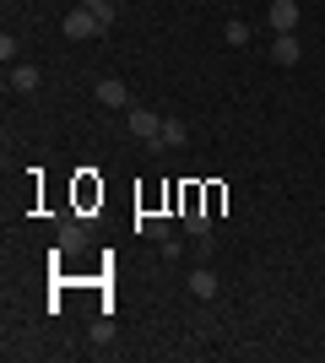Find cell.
<instances>
[{
    "mask_svg": "<svg viewBox=\"0 0 325 363\" xmlns=\"http://www.w3.org/2000/svg\"><path fill=\"white\" fill-rule=\"evenodd\" d=\"M98 104L103 108H130V87H125L120 76H103V82H98Z\"/></svg>",
    "mask_w": 325,
    "mask_h": 363,
    "instance_id": "obj_4",
    "label": "cell"
},
{
    "mask_svg": "<svg viewBox=\"0 0 325 363\" xmlns=\"http://www.w3.org/2000/svg\"><path fill=\"white\" fill-rule=\"evenodd\" d=\"M222 38H228L233 49H239V44H249V22H239V16H228V28H222Z\"/></svg>",
    "mask_w": 325,
    "mask_h": 363,
    "instance_id": "obj_13",
    "label": "cell"
},
{
    "mask_svg": "<svg viewBox=\"0 0 325 363\" xmlns=\"http://www.w3.org/2000/svg\"><path fill=\"white\" fill-rule=\"evenodd\" d=\"M185 233H190V239H206V233H212V217H206L195 201L185 206Z\"/></svg>",
    "mask_w": 325,
    "mask_h": 363,
    "instance_id": "obj_9",
    "label": "cell"
},
{
    "mask_svg": "<svg viewBox=\"0 0 325 363\" xmlns=\"http://www.w3.org/2000/svg\"><path fill=\"white\" fill-rule=\"evenodd\" d=\"M55 250H60V255H76V250H87V228H81V223H60V233H55Z\"/></svg>",
    "mask_w": 325,
    "mask_h": 363,
    "instance_id": "obj_5",
    "label": "cell"
},
{
    "mask_svg": "<svg viewBox=\"0 0 325 363\" xmlns=\"http://www.w3.org/2000/svg\"><path fill=\"white\" fill-rule=\"evenodd\" d=\"M266 22H271V33H293L298 28V0H271V6H266Z\"/></svg>",
    "mask_w": 325,
    "mask_h": 363,
    "instance_id": "obj_3",
    "label": "cell"
},
{
    "mask_svg": "<svg viewBox=\"0 0 325 363\" xmlns=\"http://www.w3.org/2000/svg\"><path fill=\"white\" fill-rule=\"evenodd\" d=\"M38 82H44V76H38V65H11V92H22V98H28V92H38Z\"/></svg>",
    "mask_w": 325,
    "mask_h": 363,
    "instance_id": "obj_7",
    "label": "cell"
},
{
    "mask_svg": "<svg viewBox=\"0 0 325 363\" xmlns=\"http://www.w3.org/2000/svg\"><path fill=\"white\" fill-rule=\"evenodd\" d=\"M60 28H65V38H76V44H81V38H98V33H108L103 22H98V16L87 11V6H76V11H65V22H60Z\"/></svg>",
    "mask_w": 325,
    "mask_h": 363,
    "instance_id": "obj_1",
    "label": "cell"
},
{
    "mask_svg": "<svg viewBox=\"0 0 325 363\" xmlns=\"http://www.w3.org/2000/svg\"><path fill=\"white\" fill-rule=\"evenodd\" d=\"M217 288H222V282H217V272H212V266L190 272V293H195V298H217Z\"/></svg>",
    "mask_w": 325,
    "mask_h": 363,
    "instance_id": "obj_8",
    "label": "cell"
},
{
    "mask_svg": "<svg viewBox=\"0 0 325 363\" xmlns=\"http://www.w3.org/2000/svg\"><path fill=\"white\" fill-rule=\"evenodd\" d=\"M125 125H130V136H141V141H157V130H163V114H152V108L130 104V108H125Z\"/></svg>",
    "mask_w": 325,
    "mask_h": 363,
    "instance_id": "obj_2",
    "label": "cell"
},
{
    "mask_svg": "<svg viewBox=\"0 0 325 363\" xmlns=\"http://www.w3.org/2000/svg\"><path fill=\"white\" fill-rule=\"evenodd\" d=\"M298 55H304V49H298V33H277V38H271V60L277 65H298Z\"/></svg>",
    "mask_w": 325,
    "mask_h": 363,
    "instance_id": "obj_6",
    "label": "cell"
},
{
    "mask_svg": "<svg viewBox=\"0 0 325 363\" xmlns=\"http://www.w3.org/2000/svg\"><path fill=\"white\" fill-rule=\"evenodd\" d=\"M136 233H147V239H169V217L141 212V217H136Z\"/></svg>",
    "mask_w": 325,
    "mask_h": 363,
    "instance_id": "obj_11",
    "label": "cell"
},
{
    "mask_svg": "<svg viewBox=\"0 0 325 363\" xmlns=\"http://www.w3.org/2000/svg\"><path fill=\"white\" fill-rule=\"evenodd\" d=\"M11 60H16V38H11V33H0V65L11 71Z\"/></svg>",
    "mask_w": 325,
    "mask_h": 363,
    "instance_id": "obj_14",
    "label": "cell"
},
{
    "mask_svg": "<svg viewBox=\"0 0 325 363\" xmlns=\"http://www.w3.org/2000/svg\"><path fill=\"white\" fill-rule=\"evenodd\" d=\"M185 136H190V130H185V120H163V130H157V141H152V147H185Z\"/></svg>",
    "mask_w": 325,
    "mask_h": 363,
    "instance_id": "obj_10",
    "label": "cell"
},
{
    "mask_svg": "<svg viewBox=\"0 0 325 363\" xmlns=\"http://www.w3.org/2000/svg\"><path fill=\"white\" fill-rule=\"evenodd\" d=\"M76 6H87V11H93L103 28H114V16H120V11H114V0H76Z\"/></svg>",
    "mask_w": 325,
    "mask_h": 363,
    "instance_id": "obj_12",
    "label": "cell"
}]
</instances>
